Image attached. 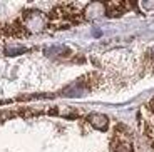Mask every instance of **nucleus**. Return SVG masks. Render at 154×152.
Segmentation results:
<instances>
[{
    "mask_svg": "<svg viewBox=\"0 0 154 152\" xmlns=\"http://www.w3.org/2000/svg\"><path fill=\"white\" fill-rule=\"evenodd\" d=\"M23 22H25V25H27L32 32H40L44 29V25H45V20H44L40 12H30L29 15H25Z\"/></svg>",
    "mask_w": 154,
    "mask_h": 152,
    "instance_id": "nucleus-1",
    "label": "nucleus"
},
{
    "mask_svg": "<svg viewBox=\"0 0 154 152\" xmlns=\"http://www.w3.org/2000/svg\"><path fill=\"white\" fill-rule=\"evenodd\" d=\"M104 12H106L104 5L94 2V4H89V7L85 8V17L87 19H97V17L104 15Z\"/></svg>",
    "mask_w": 154,
    "mask_h": 152,
    "instance_id": "nucleus-2",
    "label": "nucleus"
},
{
    "mask_svg": "<svg viewBox=\"0 0 154 152\" xmlns=\"http://www.w3.org/2000/svg\"><path fill=\"white\" fill-rule=\"evenodd\" d=\"M89 122L92 124L96 129H99V130H106L107 129V117L106 115H102V114H91L89 115Z\"/></svg>",
    "mask_w": 154,
    "mask_h": 152,
    "instance_id": "nucleus-3",
    "label": "nucleus"
},
{
    "mask_svg": "<svg viewBox=\"0 0 154 152\" xmlns=\"http://www.w3.org/2000/svg\"><path fill=\"white\" fill-rule=\"evenodd\" d=\"M112 152H132L131 145L126 144V142H119V144H116L112 147Z\"/></svg>",
    "mask_w": 154,
    "mask_h": 152,
    "instance_id": "nucleus-4",
    "label": "nucleus"
},
{
    "mask_svg": "<svg viewBox=\"0 0 154 152\" xmlns=\"http://www.w3.org/2000/svg\"><path fill=\"white\" fill-rule=\"evenodd\" d=\"M23 50H25V49H23V47H7V52L8 53H10V55H15V52H23Z\"/></svg>",
    "mask_w": 154,
    "mask_h": 152,
    "instance_id": "nucleus-5",
    "label": "nucleus"
},
{
    "mask_svg": "<svg viewBox=\"0 0 154 152\" xmlns=\"http://www.w3.org/2000/svg\"><path fill=\"white\" fill-rule=\"evenodd\" d=\"M144 8H154V2H143Z\"/></svg>",
    "mask_w": 154,
    "mask_h": 152,
    "instance_id": "nucleus-6",
    "label": "nucleus"
},
{
    "mask_svg": "<svg viewBox=\"0 0 154 152\" xmlns=\"http://www.w3.org/2000/svg\"><path fill=\"white\" fill-rule=\"evenodd\" d=\"M149 109H152V110H154V100H152V102L149 104Z\"/></svg>",
    "mask_w": 154,
    "mask_h": 152,
    "instance_id": "nucleus-7",
    "label": "nucleus"
}]
</instances>
